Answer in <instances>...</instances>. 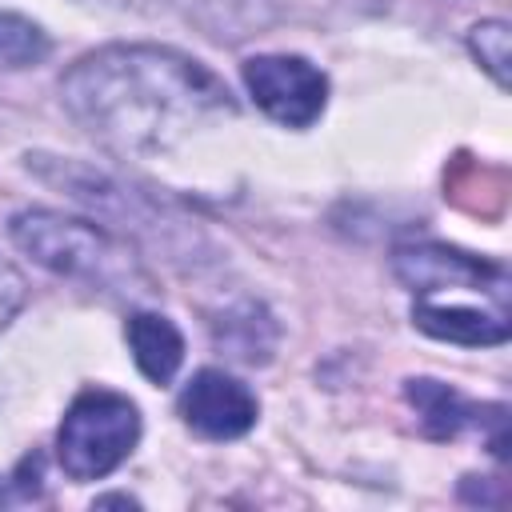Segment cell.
<instances>
[{"mask_svg":"<svg viewBox=\"0 0 512 512\" xmlns=\"http://www.w3.org/2000/svg\"><path fill=\"white\" fill-rule=\"evenodd\" d=\"M64 108L120 156H156L200 124L232 116V92L200 60L156 44H112L60 80Z\"/></svg>","mask_w":512,"mask_h":512,"instance_id":"cell-1","label":"cell"},{"mask_svg":"<svg viewBox=\"0 0 512 512\" xmlns=\"http://www.w3.org/2000/svg\"><path fill=\"white\" fill-rule=\"evenodd\" d=\"M12 240L20 252H28L36 264H44L56 276L80 280L88 288H104L108 296H140L148 292V276L132 260V252L112 240L92 220H72L60 212H20L12 216Z\"/></svg>","mask_w":512,"mask_h":512,"instance_id":"cell-2","label":"cell"},{"mask_svg":"<svg viewBox=\"0 0 512 512\" xmlns=\"http://www.w3.org/2000/svg\"><path fill=\"white\" fill-rule=\"evenodd\" d=\"M140 440V412L128 396L108 388L80 392L60 428H56V460L72 480H100L116 472Z\"/></svg>","mask_w":512,"mask_h":512,"instance_id":"cell-3","label":"cell"},{"mask_svg":"<svg viewBox=\"0 0 512 512\" xmlns=\"http://www.w3.org/2000/svg\"><path fill=\"white\" fill-rule=\"evenodd\" d=\"M248 96L264 116L284 128H308L328 100V80L304 56H252L244 60Z\"/></svg>","mask_w":512,"mask_h":512,"instance_id":"cell-4","label":"cell"},{"mask_svg":"<svg viewBox=\"0 0 512 512\" xmlns=\"http://www.w3.org/2000/svg\"><path fill=\"white\" fill-rule=\"evenodd\" d=\"M392 272L416 296H448V292L508 296L504 264L468 256V252L448 248V244H404L392 256Z\"/></svg>","mask_w":512,"mask_h":512,"instance_id":"cell-5","label":"cell"},{"mask_svg":"<svg viewBox=\"0 0 512 512\" xmlns=\"http://www.w3.org/2000/svg\"><path fill=\"white\" fill-rule=\"evenodd\" d=\"M256 396L220 368H200L180 392L184 424L204 440H236L256 424Z\"/></svg>","mask_w":512,"mask_h":512,"instance_id":"cell-6","label":"cell"},{"mask_svg":"<svg viewBox=\"0 0 512 512\" xmlns=\"http://www.w3.org/2000/svg\"><path fill=\"white\" fill-rule=\"evenodd\" d=\"M412 324L436 340L448 344H504L512 324H508V308L500 304H436V300H416L412 304Z\"/></svg>","mask_w":512,"mask_h":512,"instance_id":"cell-7","label":"cell"},{"mask_svg":"<svg viewBox=\"0 0 512 512\" xmlns=\"http://www.w3.org/2000/svg\"><path fill=\"white\" fill-rule=\"evenodd\" d=\"M124 336H128L136 368L152 384H168L176 376V368L184 364V336L160 312H132L128 324H124Z\"/></svg>","mask_w":512,"mask_h":512,"instance_id":"cell-8","label":"cell"},{"mask_svg":"<svg viewBox=\"0 0 512 512\" xmlns=\"http://www.w3.org/2000/svg\"><path fill=\"white\" fill-rule=\"evenodd\" d=\"M404 396L408 404L416 408L420 416V428L432 436V440H452L460 436V428H468L476 420V408L448 384L440 380H404Z\"/></svg>","mask_w":512,"mask_h":512,"instance_id":"cell-9","label":"cell"},{"mask_svg":"<svg viewBox=\"0 0 512 512\" xmlns=\"http://www.w3.org/2000/svg\"><path fill=\"white\" fill-rule=\"evenodd\" d=\"M52 52V40L40 24L16 12H0V64L4 68H32Z\"/></svg>","mask_w":512,"mask_h":512,"instance_id":"cell-10","label":"cell"},{"mask_svg":"<svg viewBox=\"0 0 512 512\" xmlns=\"http://www.w3.org/2000/svg\"><path fill=\"white\" fill-rule=\"evenodd\" d=\"M512 40H508V24L504 20H484V24H476L472 32H468V48H472V56L488 68V76L504 88L508 84V48Z\"/></svg>","mask_w":512,"mask_h":512,"instance_id":"cell-11","label":"cell"},{"mask_svg":"<svg viewBox=\"0 0 512 512\" xmlns=\"http://www.w3.org/2000/svg\"><path fill=\"white\" fill-rule=\"evenodd\" d=\"M20 304H24V276L8 260H0V332L12 324Z\"/></svg>","mask_w":512,"mask_h":512,"instance_id":"cell-12","label":"cell"},{"mask_svg":"<svg viewBox=\"0 0 512 512\" xmlns=\"http://www.w3.org/2000/svg\"><path fill=\"white\" fill-rule=\"evenodd\" d=\"M108 504H128V508H136L132 496H100V500H96V508H108Z\"/></svg>","mask_w":512,"mask_h":512,"instance_id":"cell-13","label":"cell"}]
</instances>
